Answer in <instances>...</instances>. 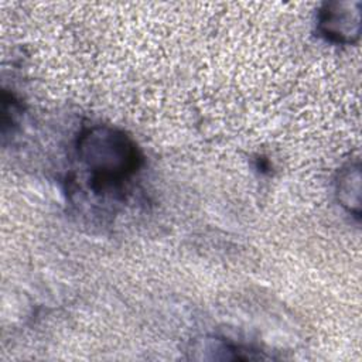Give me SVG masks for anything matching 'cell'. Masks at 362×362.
Wrapping results in <instances>:
<instances>
[{
    "label": "cell",
    "instance_id": "cell-1",
    "mask_svg": "<svg viewBox=\"0 0 362 362\" xmlns=\"http://www.w3.org/2000/svg\"><path fill=\"white\" fill-rule=\"evenodd\" d=\"M76 153L98 191L122 185L141 164L136 141L123 130L107 124L85 129L78 137Z\"/></svg>",
    "mask_w": 362,
    "mask_h": 362
},
{
    "label": "cell",
    "instance_id": "cell-2",
    "mask_svg": "<svg viewBox=\"0 0 362 362\" xmlns=\"http://www.w3.org/2000/svg\"><path fill=\"white\" fill-rule=\"evenodd\" d=\"M318 31L335 44H352L361 34V1H329L318 13Z\"/></svg>",
    "mask_w": 362,
    "mask_h": 362
},
{
    "label": "cell",
    "instance_id": "cell-3",
    "mask_svg": "<svg viewBox=\"0 0 362 362\" xmlns=\"http://www.w3.org/2000/svg\"><path fill=\"white\" fill-rule=\"evenodd\" d=\"M337 197L341 205L359 216L361 212V168L359 164L349 163L345 165L339 174L337 181Z\"/></svg>",
    "mask_w": 362,
    "mask_h": 362
}]
</instances>
